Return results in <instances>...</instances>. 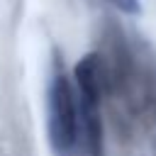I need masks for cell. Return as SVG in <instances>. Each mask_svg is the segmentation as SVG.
<instances>
[{
    "label": "cell",
    "mask_w": 156,
    "mask_h": 156,
    "mask_svg": "<svg viewBox=\"0 0 156 156\" xmlns=\"http://www.w3.org/2000/svg\"><path fill=\"white\" fill-rule=\"evenodd\" d=\"M46 129H49V144L54 156H80V151L85 149L76 85L61 71H56L49 83Z\"/></svg>",
    "instance_id": "6da1fadb"
},
{
    "label": "cell",
    "mask_w": 156,
    "mask_h": 156,
    "mask_svg": "<svg viewBox=\"0 0 156 156\" xmlns=\"http://www.w3.org/2000/svg\"><path fill=\"white\" fill-rule=\"evenodd\" d=\"M112 7H117V10H122V12H136L139 10V0H107Z\"/></svg>",
    "instance_id": "7a4b0ae2"
}]
</instances>
